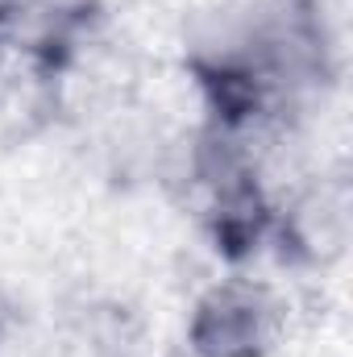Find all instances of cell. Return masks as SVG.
<instances>
[{
  "instance_id": "cell-4",
  "label": "cell",
  "mask_w": 353,
  "mask_h": 357,
  "mask_svg": "<svg viewBox=\"0 0 353 357\" xmlns=\"http://www.w3.org/2000/svg\"><path fill=\"white\" fill-rule=\"evenodd\" d=\"M8 54H13V38H8V29L0 25V79H4V67H8Z\"/></svg>"
},
{
  "instance_id": "cell-5",
  "label": "cell",
  "mask_w": 353,
  "mask_h": 357,
  "mask_svg": "<svg viewBox=\"0 0 353 357\" xmlns=\"http://www.w3.org/2000/svg\"><path fill=\"white\" fill-rule=\"evenodd\" d=\"M158 357H195V354H187V349L179 345V349H163V354H158Z\"/></svg>"
},
{
  "instance_id": "cell-2",
  "label": "cell",
  "mask_w": 353,
  "mask_h": 357,
  "mask_svg": "<svg viewBox=\"0 0 353 357\" xmlns=\"http://www.w3.org/2000/svg\"><path fill=\"white\" fill-rule=\"evenodd\" d=\"M353 212H350V183L341 175H320L295 187L283 204H274L270 237L278 245V258L303 270H329L341 262L350 245Z\"/></svg>"
},
{
  "instance_id": "cell-1",
  "label": "cell",
  "mask_w": 353,
  "mask_h": 357,
  "mask_svg": "<svg viewBox=\"0 0 353 357\" xmlns=\"http://www.w3.org/2000/svg\"><path fill=\"white\" fill-rule=\"evenodd\" d=\"M287 299L250 274L216 278L187 316V354L195 357H270L287 337Z\"/></svg>"
},
{
  "instance_id": "cell-3",
  "label": "cell",
  "mask_w": 353,
  "mask_h": 357,
  "mask_svg": "<svg viewBox=\"0 0 353 357\" xmlns=\"http://www.w3.org/2000/svg\"><path fill=\"white\" fill-rule=\"evenodd\" d=\"M13 333H17V312L0 295V357H8V349H13Z\"/></svg>"
}]
</instances>
